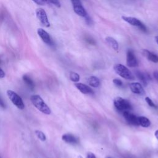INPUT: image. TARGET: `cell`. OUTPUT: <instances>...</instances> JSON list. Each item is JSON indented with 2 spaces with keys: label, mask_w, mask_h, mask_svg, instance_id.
<instances>
[{
  "label": "cell",
  "mask_w": 158,
  "mask_h": 158,
  "mask_svg": "<svg viewBox=\"0 0 158 158\" xmlns=\"http://www.w3.org/2000/svg\"><path fill=\"white\" fill-rule=\"evenodd\" d=\"M136 76H137V78L142 82V83L143 85H144L145 86L147 85V79L148 77H147V74L141 73V72H140V71H137Z\"/></svg>",
  "instance_id": "e0dca14e"
},
{
  "label": "cell",
  "mask_w": 158,
  "mask_h": 158,
  "mask_svg": "<svg viewBox=\"0 0 158 158\" xmlns=\"http://www.w3.org/2000/svg\"><path fill=\"white\" fill-rule=\"evenodd\" d=\"M70 79L74 82H77L80 80V76L78 74L74 73V72H71L70 73Z\"/></svg>",
  "instance_id": "44dd1931"
},
{
  "label": "cell",
  "mask_w": 158,
  "mask_h": 158,
  "mask_svg": "<svg viewBox=\"0 0 158 158\" xmlns=\"http://www.w3.org/2000/svg\"><path fill=\"white\" fill-rule=\"evenodd\" d=\"M145 101L147 102V103H148V105L150 106H151V107H152V108H156L155 105L154 104V103L152 102V100H151L150 98L146 97V98H145Z\"/></svg>",
  "instance_id": "d4e9b609"
},
{
  "label": "cell",
  "mask_w": 158,
  "mask_h": 158,
  "mask_svg": "<svg viewBox=\"0 0 158 158\" xmlns=\"http://www.w3.org/2000/svg\"><path fill=\"white\" fill-rule=\"evenodd\" d=\"M85 22L87 24H88L89 25H91L92 24H93V21L92 19H91V18L90 17V16L89 15V14H87V15H86V16L85 17Z\"/></svg>",
  "instance_id": "603a6c76"
},
{
  "label": "cell",
  "mask_w": 158,
  "mask_h": 158,
  "mask_svg": "<svg viewBox=\"0 0 158 158\" xmlns=\"http://www.w3.org/2000/svg\"><path fill=\"white\" fill-rule=\"evenodd\" d=\"M106 41L108 43V44L114 50H118L119 49V44L116 41V39H114L112 37H108L106 38Z\"/></svg>",
  "instance_id": "9a60e30c"
},
{
  "label": "cell",
  "mask_w": 158,
  "mask_h": 158,
  "mask_svg": "<svg viewBox=\"0 0 158 158\" xmlns=\"http://www.w3.org/2000/svg\"><path fill=\"white\" fill-rule=\"evenodd\" d=\"M6 93L9 99L14 106H16L21 110H23L25 108V105L23 102V100L18 94L11 90H8Z\"/></svg>",
  "instance_id": "3957f363"
},
{
  "label": "cell",
  "mask_w": 158,
  "mask_h": 158,
  "mask_svg": "<svg viewBox=\"0 0 158 158\" xmlns=\"http://www.w3.org/2000/svg\"><path fill=\"white\" fill-rule=\"evenodd\" d=\"M5 77V72L3 71V70L2 68H0V79H3Z\"/></svg>",
  "instance_id": "83f0119b"
},
{
  "label": "cell",
  "mask_w": 158,
  "mask_h": 158,
  "mask_svg": "<svg viewBox=\"0 0 158 158\" xmlns=\"http://www.w3.org/2000/svg\"><path fill=\"white\" fill-rule=\"evenodd\" d=\"M63 140L69 144H75L77 143V139L73 135L69 134H66L63 135L62 137Z\"/></svg>",
  "instance_id": "5bb4252c"
},
{
  "label": "cell",
  "mask_w": 158,
  "mask_h": 158,
  "mask_svg": "<svg viewBox=\"0 0 158 158\" xmlns=\"http://www.w3.org/2000/svg\"><path fill=\"white\" fill-rule=\"evenodd\" d=\"M75 85L77 89L83 94H91L93 93V90L91 89V88L83 83H77Z\"/></svg>",
  "instance_id": "4fadbf2b"
},
{
  "label": "cell",
  "mask_w": 158,
  "mask_h": 158,
  "mask_svg": "<svg viewBox=\"0 0 158 158\" xmlns=\"http://www.w3.org/2000/svg\"><path fill=\"white\" fill-rule=\"evenodd\" d=\"M114 104L116 108L121 112H124L132 109V105L131 103L127 100L120 97H118L114 99Z\"/></svg>",
  "instance_id": "277c9868"
},
{
  "label": "cell",
  "mask_w": 158,
  "mask_h": 158,
  "mask_svg": "<svg viewBox=\"0 0 158 158\" xmlns=\"http://www.w3.org/2000/svg\"><path fill=\"white\" fill-rule=\"evenodd\" d=\"M85 40L86 41V42H87L88 44H90V45H95V44H96V42H95V40H94L93 38H92L91 37H90V36L85 37Z\"/></svg>",
  "instance_id": "7402d4cb"
},
{
  "label": "cell",
  "mask_w": 158,
  "mask_h": 158,
  "mask_svg": "<svg viewBox=\"0 0 158 158\" xmlns=\"http://www.w3.org/2000/svg\"><path fill=\"white\" fill-rule=\"evenodd\" d=\"M129 87L134 93L141 95L145 94L144 89H143L142 85L139 83H132L129 85Z\"/></svg>",
  "instance_id": "8fae6325"
},
{
  "label": "cell",
  "mask_w": 158,
  "mask_h": 158,
  "mask_svg": "<svg viewBox=\"0 0 158 158\" xmlns=\"http://www.w3.org/2000/svg\"><path fill=\"white\" fill-rule=\"evenodd\" d=\"M74 12L80 17L85 18L87 14L85 8L82 5L80 0H71Z\"/></svg>",
  "instance_id": "52a82bcc"
},
{
  "label": "cell",
  "mask_w": 158,
  "mask_h": 158,
  "mask_svg": "<svg viewBox=\"0 0 158 158\" xmlns=\"http://www.w3.org/2000/svg\"><path fill=\"white\" fill-rule=\"evenodd\" d=\"M88 83L91 86V87H93L95 88L98 87L100 84L99 79L95 76L90 77L88 79Z\"/></svg>",
  "instance_id": "2e32d148"
},
{
  "label": "cell",
  "mask_w": 158,
  "mask_h": 158,
  "mask_svg": "<svg viewBox=\"0 0 158 158\" xmlns=\"http://www.w3.org/2000/svg\"><path fill=\"white\" fill-rule=\"evenodd\" d=\"M127 65L131 67H135L138 66L137 57L131 50H128L127 53Z\"/></svg>",
  "instance_id": "ba28073f"
},
{
  "label": "cell",
  "mask_w": 158,
  "mask_h": 158,
  "mask_svg": "<svg viewBox=\"0 0 158 158\" xmlns=\"http://www.w3.org/2000/svg\"><path fill=\"white\" fill-rule=\"evenodd\" d=\"M122 18L124 21L127 22V23H128L129 24H131V25L137 27L141 31L145 32V33L147 32L148 31H147V27L144 24H143L142 22H141L139 19H138L135 18L128 17V16H123L122 17Z\"/></svg>",
  "instance_id": "5b68a950"
},
{
  "label": "cell",
  "mask_w": 158,
  "mask_h": 158,
  "mask_svg": "<svg viewBox=\"0 0 158 158\" xmlns=\"http://www.w3.org/2000/svg\"><path fill=\"white\" fill-rule=\"evenodd\" d=\"M124 117L125 120L130 124L133 125H139L138 122V117L135 115L131 113L129 111H125L123 112Z\"/></svg>",
  "instance_id": "30bf717a"
},
{
  "label": "cell",
  "mask_w": 158,
  "mask_h": 158,
  "mask_svg": "<svg viewBox=\"0 0 158 158\" xmlns=\"http://www.w3.org/2000/svg\"><path fill=\"white\" fill-rule=\"evenodd\" d=\"M37 33H38L39 37L43 40V41L46 44H47L49 46L54 45V43H53L50 35L45 30L43 29V28H38L37 31Z\"/></svg>",
  "instance_id": "9c48e42d"
},
{
  "label": "cell",
  "mask_w": 158,
  "mask_h": 158,
  "mask_svg": "<svg viewBox=\"0 0 158 158\" xmlns=\"http://www.w3.org/2000/svg\"><path fill=\"white\" fill-rule=\"evenodd\" d=\"M24 82L27 84V85L29 87L31 90H34L35 87V84L33 80L27 75H24L22 77Z\"/></svg>",
  "instance_id": "d6986e66"
},
{
  "label": "cell",
  "mask_w": 158,
  "mask_h": 158,
  "mask_svg": "<svg viewBox=\"0 0 158 158\" xmlns=\"http://www.w3.org/2000/svg\"><path fill=\"white\" fill-rule=\"evenodd\" d=\"M32 1L38 5H45L47 3V0H32Z\"/></svg>",
  "instance_id": "cb8c5ba5"
},
{
  "label": "cell",
  "mask_w": 158,
  "mask_h": 158,
  "mask_svg": "<svg viewBox=\"0 0 158 158\" xmlns=\"http://www.w3.org/2000/svg\"><path fill=\"white\" fill-rule=\"evenodd\" d=\"M115 72L121 77L127 80H134V76L128 68L122 64H118L114 67Z\"/></svg>",
  "instance_id": "7a4b0ae2"
},
{
  "label": "cell",
  "mask_w": 158,
  "mask_h": 158,
  "mask_svg": "<svg viewBox=\"0 0 158 158\" xmlns=\"http://www.w3.org/2000/svg\"><path fill=\"white\" fill-rule=\"evenodd\" d=\"M86 158H96L95 155L93 153H89L87 155V157Z\"/></svg>",
  "instance_id": "f1b7e54d"
},
{
  "label": "cell",
  "mask_w": 158,
  "mask_h": 158,
  "mask_svg": "<svg viewBox=\"0 0 158 158\" xmlns=\"http://www.w3.org/2000/svg\"><path fill=\"white\" fill-rule=\"evenodd\" d=\"M36 15L38 19L43 25L46 27H49L50 26V24L48 19L47 12L44 9H37L36 11Z\"/></svg>",
  "instance_id": "8992f818"
},
{
  "label": "cell",
  "mask_w": 158,
  "mask_h": 158,
  "mask_svg": "<svg viewBox=\"0 0 158 158\" xmlns=\"http://www.w3.org/2000/svg\"><path fill=\"white\" fill-rule=\"evenodd\" d=\"M107 158H111V157H107Z\"/></svg>",
  "instance_id": "836d02e7"
},
{
  "label": "cell",
  "mask_w": 158,
  "mask_h": 158,
  "mask_svg": "<svg viewBox=\"0 0 158 158\" xmlns=\"http://www.w3.org/2000/svg\"><path fill=\"white\" fill-rule=\"evenodd\" d=\"M143 54L146 57H147L148 60L150 61H152L154 63H158V56L156 54L147 50H143L142 51Z\"/></svg>",
  "instance_id": "7c38bea8"
},
{
  "label": "cell",
  "mask_w": 158,
  "mask_h": 158,
  "mask_svg": "<svg viewBox=\"0 0 158 158\" xmlns=\"http://www.w3.org/2000/svg\"><path fill=\"white\" fill-rule=\"evenodd\" d=\"M113 83L116 85L118 86V87H121V86L122 85V82L120 79H114L113 80Z\"/></svg>",
  "instance_id": "4316f807"
},
{
  "label": "cell",
  "mask_w": 158,
  "mask_h": 158,
  "mask_svg": "<svg viewBox=\"0 0 158 158\" xmlns=\"http://www.w3.org/2000/svg\"><path fill=\"white\" fill-rule=\"evenodd\" d=\"M138 122L139 125H141L143 127H148L151 125L150 120L148 118L143 116L138 117Z\"/></svg>",
  "instance_id": "ac0fdd59"
},
{
  "label": "cell",
  "mask_w": 158,
  "mask_h": 158,
  "mask_svg": "<svg viewBox=\"0 0 158 158\" xmlns=\"http://www.w3.org/2000/svg\"><path fill=\"white\" fill-rule=\"evenodd\" d=\"M48 1L57 7H58V8L61 7V3L59 0H48Z\"/></svg>",
  "instance_id": "484cf974"
},
{
  "label": "cell",
  "mask_w": 158,
  "mask_h": 158,
  "mask_svg": "<svg viewBox=\"0 0 158 158\" xmlns=\"http://www.w3.org/2000/svg\"><path fill=\"white\" fill-rule=\"evenodd\" d=\"M155 40H156V43L158 44V36H156V37H155Z\"/></svg>",
  "instance_id": "d6a6232c"
},
{
  "label": "cell",
  "mask_w": 158,
  "mask_h": 158,
  "mask_svg": "<svg viewBox=\"0 0 158 158\" xmlns=\"http://www.w3.org/2000/svg\"><path fill=\"white\" fill-rule=\"evenodd\" d=\"M31 100L33 105L41 112L47 115H50L51 112L50 108L45 103L44 99L40 95H35L31 96Z\"/></svg>",
  "instance_id": "6da1fadb"
},
{
  "label": "cell",
  "mask_w": 158,
  "mask_h": 158,
  "mask_svg": "<svg viewBox=\"0 0 158 158\" xmlns=\"http://www.w3.org/2000/svg\"><path fill=\"white\" fill-rule=\"evenodd\" d=\"M153 75H154V78H155V79L158 81V72H157V71L154 72V74H153Z\"/></svg>",
  "instance_id": "4dcf8cb0"
},
{
  "label": "cell",
  "mask_w": 158,
  "mask_h": 158,
  "mask_svg": "<svg viewBox=\"0 0 158 158\" xmlns=\"http://www.w3.org/2000/svg\"><path fill=\"white\" fill-rule=\"evenodd\" d=\"M35 134L37 135V137H38V138L39 140H40L41 141H46V140H47L46 135L43 132L40 131H35Z\"/></svg>",
  "instance_id": "ffe728a7"
},
{
  "label": "cell",
  "mask_w": 158,
  "mask_h": 158,
  "mask_svg": "<svg viewBox=\"0 0 158 158\" xmlns=\"http://www.w3.org/2000/svg\"><path fill=\"white\" fill-rule=\"evenodd\" d=\"M154 135H155V137H156V138L158 140V130H157V131H156L155 132V134H154Z\"/></svg>",
  "instance_id": "1f68e13d"
},
{
  "label": "cell",
  "mask_w": 158,
  "mask_h": 158,
  "mask_svg": "<svg viewBox=\"0 0 158 158\" xmlns=\"http://www.w3.org/2000/svg\"><path fill=\"white\" fill-rule=\"evenodd\" d=\"M0 106L3 108H5V106H6L4 102L3 101V99H2L1 97H0Z\"/></svg>",
  "instance_id": "f546056e"
}]
</instances>
